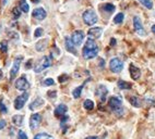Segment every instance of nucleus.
I'll return each mask as SVG.
<instances>
[{"label":"nucleus","mask_w":155,"mask_h":139,"mask_svg":"<svg viewBox=\"0 0 155 139\" xmlns=\"http://www.w3.org/2000/svg\"><path fill=\"white\" fill-rule=\"evenodd\" d=\"M102 33H103V30L100 27H92L89 30L87 35H89V38H91V39H97L102 36Z\"/></svg>","instance_id":"nucleus-13"},{"label":"nucleus","mask_w":155,"mask_h":139,"mask_svg":"<svg viewBox=\"0 0 155 139\" xmlns=\"http://www.w3.org/2000/svg\"><path fill=\"white\" fill-rule=\"evenodd\" d=\"M141 5H143L146 9H153V1L152 0H139Z\"/></svg>","instance_id":"nucleus-27"},{"label":"nucleus","mask_w":155,"mask_h":139,"mask_svg":"<svg viewBox=\"0 0 155 139\" xmlns=\"http://www.w3.org/2000/svg\"><path fill=\"white\" fill-rule=\"evenodd\" d=\"M29 87H30V84H29V82H27V80H26V77L24 75L15 80V88L16 89L21 90V91H25Z\"/></svg>","instance_id":"nucleus-6"},{"label":"nucleus","mask_w":155,"mask_h":139,"mask_svg":"<svg viewBox=\"0 0 155 139\" xmlns=\"http://www.w3.org/2000/svg\"><path fill=\"white\" fill-rule=\"evenodd\" d=\"M65 45H66V49L68 50L69 52L73 53V55H76V50H75V48H74V45H73V43L71 41V39L69 37H66Z\"/></svg>","instance_id":"nucleus-17"},{"label":"nucleus","mask_w":155,"mask_h":139,"mask_svg":"<svg viewBox=\"0 0 155 139\" xmlns=\"http://www.w3.org/2000/svg\"><path fill=\"white\" fill-rule=\"evenodd\" d=\"M100 67H104V60L103 59L100 60Z\"/></svg>","instance_id":"nucleus-41"},{"label":"nucleus","mask_w":155,"mask_h":139,"mask_svg":"<svg viewBox=\"0 0 155 139\" xmlns=\"http://www.w3.org/2000/svg\"><path fill=\"white\" fill-rule=\"evenodd\" d=\"M23 119H24V117H23V115H13V117H12V123L15 125V126H22V124H23Z\"/></svg>","instance_id":"nucleus-22"},{"label":"nucleus","mask_w":155,"mask_h":139,"mask_svg":"<svg viewBox=\"0 0 155 139\" xmlns=\"http://www.w3.org/2000/svg\"><path fill=\"white\" fill-rule=\"evenodd\" d=\"M0 49H1L2 52H7V50H8V43H7V40H3V41L0 43Z\"/></svg>","instance_id":"nucleus-31"},{"label":"nucleus","mask_w":155,"mask_h":139,"mask_svg":"<svg viewBox=\"0 0 155 139\" xmlns=\"http://www.w3.org/2000/svg\"><path fill=\"white\" fill-rule=\"evenodd\" d=\"M82 18H83V21H84V23L86 25H94L98 20L95 11L92 10V9H87L86 11H84Z\"/></svg>","instance_id":"nucleus-3"},{"label":"nucleus","mask_w":155,"mask_h":139,"mask_svg":"<svg viewBox=\"0 0 155 139\" xmlns=\"http://www.w3.org/2000/svg\"><path fill=\"white\" fill-rule=\"evenodd\" d=\"M84 39V33L82 30H75L71 36V41L74 46H80Z\"/></svg>","instance_id":"nucleus-9"},{"label":"nucleus","mask_w":155,"mask_h":139,"mask_svg":"<svg viewBox=\"0 0 155 139\" xmlns=\"http://www.w3.org/2000/svg\"><path fill=\"white\" fill-rule=\"evenodd\" d=\"M20 16H21V11H20V9H19L18 7L13 8V10H12V18H13V20H18V19H19Z\"/></svg>","instance_id":"nucleus-30"},{"label":"nucleus","mask_w":155,"mask_h":139,"mask_svg":"<svg viewBox=\"0 0 155 139\" xmlns=\"http://www.w3.org/2000/svg\"><path fill=\"white\" fill-rule=\"evenodd\" d=\"M107 94H108V90H107V88H106L104 85H100L97 87V89H96V96L100 98V102H105Z\"/></svg>","instance_id":"nucleus-12"},{"label":"nucleus","mask_w":155,"mask_h":139,"mask_svg":"<svg viewBox=\"0 0 155 139\" xmlns=\"http://www.w3.org/2000/svg\"><path fill=\"white\" fill-rule=\"evenodd\" d=\"M124 19H125L124 13H118V14L114 18V23H115V24H120V23H122Z\"/></svg>","instance_id":"nucleus-28"},{"label":"nucleus","mask_w":155,"mask_h":139,"mask_svg":"<svg viewBox=\"0 0 155 139\" xmlns=\"http://www.w3.org/2000/svg\"><path fill=\"white\" fill-rule=\"evenodd\" d=\"M31 67H32V60H29L27 63L25 64V69L29 70V69H31Z\"/></svg>","instance_id":"nucleus-38"},{"label":"nucleus","mask_w":155,"mask_h":139,"mask_svg":"<svg viewBox=\"0 0 155 139\" xmlns=\"http://www.w3.org/2000/svg\"><path fill=\"white\" fill-rule=\"evenodd\" d=\"M83 107H84L85 110H87V111H91V110L94 109V102L90 99H86L84 101V103H83Z\"/></svg>","instance_id":"nucleus-25"},{"label":"nucleus","mask_w":155,"mask_h":139,"mask_svg":"<svg viewBox=\"0 0 155 139\" xmlns=\"http://www.w3.org/2000/svg\"><path fill=\"white\" fill-rule=\"evenodd\" d=\"M129 72H130V75H131V78L132 80H139L141 76V71L139 67H137V66H135L133 64H130V66H129Z\"/></svg>","instance_id":"nucleus-15"},{"label":"nucleus","mask_w":155,"mask_h":139,"mask_svg":"<svg viewBox=\"0 0 155 139\" xmlns=\"http://www.w3.org/2000/svg\"><path fill=\"white\" fill-rule=\"evenodd\" d=\"M129 102H130L133 107H135V108H140L141 107L140 99H139L138 97H135V96H131V97H129Z\"/></svg>","instance_id":"nucleus-23"},{"label":"nucleus","mask_w":155,"mask_h":139,"mask_svg":"<svg viewBox=\"0 0 155 139\" xmlns=\"http://www.w3.org/2000/svg\"><path fill=\"white\" fill-rule=\"evenodd\" d=\"M108 105H109L110 109L113 110L118 116H120V115L124 113L122 101H121V99L118 98V97H115V96L110 97L109 100H108Z\"/></svg>","instance_id":"nucleus-2"},{"label":"nucleus","mask_w":155,"mask_h":139,"mask_svg":"<svg viewBox=\"0 0 155 139\" xmlns=\"http://www.w3.org/2000/svg\"><path fill=\"white\" fill-rule=\"evenodd\" d=\"M116 45V39L115 38H111L110 39V46H115Z\"/></svg>","instance_id":"nucleus-40"},{"label":"nucleus","mask_w":155,"mask_h":139,"mask_svg":"<svg viewBox=\"0 0 155 139\" xmlns=\"http://www.w3.org/2000/svg\"><path fill=\"white\" fill-rule=\"evenodd\" d=\"M152 32L155 34V25H153V26H152Z\"/></svg>","instance_id":"nucleus-43"},{"label":"nucleus","mask_w":155,"mask_h":139,"mask_svg":"<svg viewBox=\"0 0 155 139\" xmlns=\"http://www.w3.org/2000/svg\"><path fill=\"white\" fill-rule=\"evenodd\" d=\"M85 139H100L98 137H95V136H90V137H86Z\"/></svg>","instance_id":"nucleus-42"},{"label":"nucleus","mask_w":155,"mask_h":139,"mask_svg":"<svg viewBox=\"0 0 155 139\" xmlns=\"http://www.w3.org/2000/svg\"><path fill=\"white\" fill-rule=\"evenodd\" d=\"M32 2H34V3H37V2H40V0H32Z\"/></svg>","instance_id":"nucleus-44"},{"label":"nucleus","mask_w":155,"mask_h":139,"mask_svg":"<svg viewBox=\"0 0 155 139\" xmlns=\"http://www.w3.org/2000/svg\"><path fill=\"white\" fill-rule=\"evenodd\" d=\"M5 127V121H0V129H3Z\"/></svg>","instance_id":"nucleus-39"},{"label":"nucleus","mask_w":155,"mask_h":139,"mask_svg":"<svg viewBox=\"0 0 155 139\" xmlns=\"http://www.w3.org/2000/svg\"><path fill=\"white\" fill-rule=\"evenodd\" d=\"M50 65H51V57H43L42 59L36 63L34 71L35 73H40L42 71L48 69Z\"/></svg>","instance_id":"nucleus-4"},{"label":"nucleus","mask_w":155,"mask_h":139,"mask_svg":"<svg viewBox=\"0 0 155 139\" xmlns=\"http://www.w3.org/2000/svg\"><path fill=\"white\" fill-rule=\"evenodd\" d=\"M133 26H135V30L137 34H139L140 36H144L145 35L144 27H143L142 22H141L139 16H135L133 18Z\"/></svg>","instance_id":"nucleus-10"},{"label":"nucleus","mask_w":155,"mask_h":139,"mask_svg":"<svg viewBox=\"0 0 155 139\" xmlns=\"http://www.w3.org/2000/svg\"><path fill=\"white\" fill-rule=\"evenodd\" d=\"M21 61H22V57H19L13 61V64H12V67H11L10 71V80H13L15 78V76H16L19 70H20Z\"/></svg>","instance_id":"nucleus-8"},{"label":"nucleus","mask_w":155,"mask_h":139,"mask_svg":"<svg viewBox=\"0 0 155 139\" xmlns=\"http://www.w3.org/2000/svg\"><path fill=\"white\" fill-rule=\"evenodd\" d=\"M34 139H54V137L48 134H46V133H40V134L36 135Z\"/></svg>","instance_id":"nucleus-29"},{"label":"nucleus","mask_w":155,"mask_h":139,"mask_svg":"<svg viewBox=\"0 0 155 139\" xmlns=\"http://www.w3.org/2000/svg\"><path fill=\"white\" fill-rule=\"evenodd\" d=\"M43 104H44V100L42 99V98H36V99L30 104V110L38 109V108H40Z\"/></svg>","instance_id":"nucleus-19"},{"label":"nucleus","mask_w":155,"mask_h":139,"mask_svg":"<svg viewBox=\"0 0 155 139\" xmlns=\"http://www.w3.org/2000/svg\"><path fill=\"white\" fill-rule=\"evenodd\" d=\"M68 111V108L66 104H59L57 108L55 109V116L57 117H61L66 114V112Z\"/></svg>","instance_id":"nucleus-16"},{"label":"nucleus","mask_w":155,"mask_h":139,"mask_svg":"<svg viewBox=\"0 0 155 139\" xmlns=\"http://www.w3.org/2000/svg\"><path fill=\"white\" fill-rule=\"evenodd\" d=\"M117 85H118L119 89H122V90H129V89H131V87H132V85H131L130 83L125 82V80H118Z\"/></svg>","instance_id":"nucleus-20"},{"label":"nucleus","mask_w":155,"mask_h":139,"mask_svg":"<svg viewBox=\"0 0 155 139\" xmlns=\"http://www.w3.org/2000/svg\"><path fill=\"white\" fill-rule=\"evenodd\" d=\"M55 84V80H53V78H47L43 82V85L44 86H53V85Z\"/></svg>","instance_id":"nucleus-33"},{"label":"nucleus","mask_w":155,"mask_h":139,"mask_svg":"<svg viewBox=\"0 0 155 139\" xmlns=\"http://www.w3.org/2000/svg\"><path fill=\"white\" fill-rule=\"evenodd\" d=\"M48 46V39H42L40 41H37L35 45V49L38 51V52H42L47 48Z\"/></svg>","instance_id":"nucleus-18"},{"label":"nucleus","mask_w":155,"mask_h":139,"mask_svg":"<svg viewBox=\"0 0 155 139\" xmlns=\"http://www.w3.org/2000/svg\"><path fill=\"white\" fill-rule=\"evenodd\" d=\"M98 51H100V49H98V46L96 45L95 41L93 39H91V38H89L86 40L84 47H83L82 55H83L84 59L90 60L95 58L96 55H98Z\"/></svg>","instance_id":"nucleus-1"},{"label":"nucleus","mask_w":155,"mask_h":139,"mask_svg":"<svg viewBox=\"0 0 155 139\" xmlns=\"http://www.w3.org/2000/svg\"><path fill=\"white\" fill-rule=\"evenodd\" d=\"M69 80V76L67 74H62L61 76H59V78H58V80H59V83H65L66 80Z\"/></svg>","instance_id":"nucleus-36"},{"label":"nucleus","mask_w":155,"mask_h":139,"mask_svg":"<svg viewBox=\"0 0 155 139\" xmlns=\"http://www.w3.org/2000/svg\"><path fill=\"white\" fill-rule=\"evenodd\" d=\"M18 139H27V136L23 130H19L18 132Z\"/></svg>","instance_id":"nucleus-35"},{"label":"nucleus","mask_w":155,"mask_h":139,"mask_svg":"<svg viewBox=\"0 0 155 139\" xmlns=\"http://www.w3.org/2000/svg\"><path fill=\"white\" fill-rule=\"evenodd\" d=\"M46 16H47V13H46V11L43 8H36L33 11V18H35L36 20L42 21L44 20Z\"/></svg>","instance_id":"nucleus-14"},{"label":"nucleus","mask_w":155,"mask_h":139,"mask_svg":"<svg viewBox=\"0 0 155 139\" xmlns=\"http://www.w3.org/2000/svg\"><path fill=\"white\" fill-rule=\"evenodd\" d=\"M89 80H85L83 84L81 85V86H79V87H76L73 91H72V96L74 97L75 99H78V98H80V96H81V92H82V89H83V87L85 86V84L87 83Z\"/></svg>","instance_id":"nucleus-21"},{"label":"nucleus","mask_w":155,"mask_h":139,"mask_svg":"<svg viewBox=\"0 0 155 139\" xmlns=\"http://www.w3.org/2000/svg\"><path fill=\"white\" fill-rule=\"evenodd\" d=\"M115 5H111V3H105V5H103V10L106 11V12H108V13H111V12H114L115 11Z\"/></svg>","instance_id":"nucleus-26"},{"label":"nucleus","mask_w":155,"mask_h":139,"mask_svg":"<svg viewBox=\"0 0 155 139\" xmlns=\"http://www.w3.org/2000/svg\"><path fill=\"white\" fill-rule=\"evenodd\" d=\"M1 77H2V72L0 71V78H1Z\"/></svg>","instance_id":"nucleus-45"},{"label":"nucleus","mask_w":155,"mask_h":139,"mask_svg":"<svg viewBox=\"0 0 155 139\" xmlns=\"http://www.w3.org/2000/svg\"><path fill=\"white\" fill-rule=\"evenodd\" d=\"M8 112V109H7V107H5V104H3V101L2 100H0V113H2V114H5Z\"/></svg>","instance_id":"nucleus-32"},{"label":"nucleus","mask_w":155,"mask_h":139,"mask_svg":"<svg viewBox=\"0 0 155 139\" xmlns=\"http://www.w3.org/2000/svg\"><path fill=\"white\" fill-rule=\"evenodd\" d=\"M27 99H29V94L27 92H24L23 94L16 97L14 100V108L16 110H21L24 107V104L27 101Z\"/></svg>","instance_id":"nucleus-7"},{"label":"nucleus","mask_w":155,"mask_h":139,"mask_svg":"<svg viewBox=\"0 0 155 139\" xmlns=\"http://www.w3.org/2000/svg\"><path fill=\"white\" fill-rule=\"evenodd\" d=\"M19 5H20V9L23 11L24 13H27V12L30 11V5L26 2V0H20Z\"/></svg>","instance_id":"nucleus-24"},{"label":"nucleus","mask_w":155,"mask_h":139,"mask_svg":"<svg viewBox=\"0 0 155 139\" xmlns=\"http://www.w3.org/2000/svg\"><path fill=\"white\" fill-rule=\"evenodd\" d=\"M109 69L114 73H120L124 69V63L118 58H113L109 62Z\"/></svg>","instance_id":"nucleus-5"},{"label":"nucleus","mask_w":155,"mask_h":139,"mask_svg":"<svg viewBox=\"0 0 155 139\" xmlns=\"http://www.w3.org/2000/svg\"><path fill=\"white\" fill-rule=\"evenodd\" d=\"M48 97H49V98H55L56 96H57V92H56V91H48Z\"/></svg>","instance_id":"nucleus-37"},{"label":"nucleus","mask_w":155,"mask_h":139,"mask_svg":"<svg viewBox=\"0 0 155 139\" xmlns=\"http://www.w3.org/2000/svg\"><path fill=\"white\" fill-rule=\"evenodd\" d=\"M40 122H42V115L40 113H34L33 115H31L30 119V127L32 130L36 129L40 126Z\"/></svg>","instance_id":"nucleus-11"},{"label":"nucleus","mask_w":155,"mask_h":139,"mask_svg":"<svg viewBox=\"0 0 155 139\" xmlns=\"http://www.w3.org/2000/svg\"><path fill=\"white\" fill-rule=\"evenodd\" d=\"M43 34H44V30H43V28L38 27V28H36L35 32H34V37H40Z\"/></svg>","instance_id":"nucleus-34"}]
</instances>
